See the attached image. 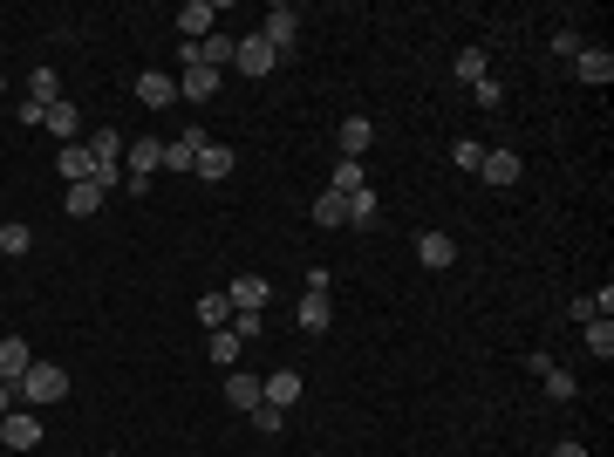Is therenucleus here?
Listing matches in <instances>:
<instances>
[{
    "instance_id": "f257e3e1",
    "label": "nucleus",
    "mask_w": 614,
    "mask_h": 457,
    "mask_svg": "<svg viewBox=\"0 0 614 457\" xmlns=\"http://www.w3.org/2000/svg\"><path fill=\"white\" fill-rule=\"evenodd\" d=\"M14 396H21V403H62V396H69V369H55V362H35L28 376L14 382Z\"/></svg>"
},
{
    "instance_id": "f03ea898",
    "label": "nucleus",
    "mask_w": 614,
    "mask_h": 457,
    "mask_svg": "<svg viewBox=\"0 0 614 457\" xmlns=\"http://www.w3.org/2000/svg\"><path fill=\"white\" fill-rule=\"evenodd\" d=\"M260 41H267L273 55H287V48L301 41V7H287V0H280V7H267V21H260Z\"/></svg>"
},
{
    "instance_id": "7ed1b4c3",
    "label": "nucleus",
    "mask_w": 614,
    "mask_h": 457,
    "mask_svg": "<svg viewBox=\"0 0 614 457\" xmlns=\"http://www.w3.org/2000/svg\"><path fill=\"white\" fill-rule=\"evenodd\" d=\"M0 444H7V451H35V444H41V417L14 403V410L0 417Z\"/></svg>"
},
{
    "instance_id": "20e7f679",
    "label": "nucleus",
    "mask_w": 614,
    "mask_h": 457,
    "mask_svg": "<svg viewBox=\"0 0 614 457\" xmlns=\"http://www.w3.org/2000/svg\"><path fill=\"white\" fill-rule=\"evenodd\" d=\"M526 369H533V376L546 382V396H553V403H574V396H580V382L567 376V369H560V362H553L546 348H539V355H526Z\"/></svg>"
},
{
    "instance_id": "39448f33",
    "label": "nucleus",
    "mask_w": 614,
    "mask_h": 457,
    "mask_svg": "<svg viewBox=\"0 0 614 457\" xmlns=\"http://www.w3.org/2000/svg\"><path fill=\"white\" fill-rule=\"evenodd\" d=\"M301 389H307L301 369H273V376H260V403H273V410H294V403H301Z\"/></svg>"
},
{
    "instance_id": "423d86ee",
    "label": "nucleus",
    "mask_w": 614,
    "mask_h": 457,
    "mask_svg": "<svg viewBox=\"0 0 614 457\" xmlns=\"http://www.w3.org/2000/svg\"><path fill=\"white\" fill-rule=\"evenodd\" d=\"M273 62H280V55H273L260 35H239V41H232V69H239V76H273Z\"/></svg>"
},
{
    "instance_id": "0eeeda50",
    "label": "nucleus",
    "mask_w": 614,
    "mask_h": 457,
    "mask_svg": "<svg viewBox=\"0 0 614 457\" xmlns=\"http://www.w3.org/2000/svg\"><path fill=\"white\" fill-rule=\"evenodd\" d=\"M226 301H232V314H267V301H273V287L260 280V273H239L226 287Z\"/></svg>"
},
{
    "instance_id": "6e6552de",
    "label": "nucleus",
    "mask_w": 614,
    "mask_h": 457,
    "mask_svg": "<svg viewBox=\"0 0 614 457\" xmlns=\"http://www.w3.org/2000/svg\"><path fill=\"white\" fill-rule=\"evenodd\" d=\"M41 130H55V151H62V144H82V110L62 96V103H48V110H41Z\"/></svg>"
},
{
    "instance_id": "1a4fd4ad",
    "label": "nucleus",
    "mask_w": 614,
    "mask_h": 457,
    "mask_svg": "<svg viewBox=\"0 0 614 457\" xmlns=\"http://www.w3.org/2000/svg\"><path fill=\"white\" fill-rule=\"evenodd\" d=\"M198 151H205V130H178L171 144H164V171H178V178H192V164H198Z\"/></svg>"
},
{
    "instance_id": "9d476101",
    "label": "nucleus",
    "mask_w": 614,
    "mask_h": 457,
    "mask_svg": "<svg viewBox=\"0 0 614 457\" xmlns=\"http://www.w3.org/2000/svg\"><path fill=\"white\" fill-rule=\"evenodd\" d=\"M478 178H485L492 191L519 185V178H526V157H519V151H485V164H478Z\"/></svg>"
},
{
    "instance_id": "9b49d317",
    "label": "nucleus",
    "mask_w": 614,
    "mask_h": 457,
    "mask_svg": "<svg viewBox=\"0 0 614 457\" xmlns=\"http://www.w3.org/2000/svg\"><path fill=\"white\" fill-rule=\"evenodd\" d=\"M178 35L185 41L219 35V7H212V0H185V7H178Z\"/></svg>"
},
{
    "instance_id": "f8f14e48",
    "label": "nucleus",
    "mask_w": 614,
    "mask_h": 457,
    "mask_svg": "<svg viewBox=\"0 0 614 457\" xmlns=\"http://www.w3.org/2000/svg\"><path fill=\"white\" fill-rule=\"evenodd\" d=\"M137 103H144V110H171V103H178V76L144 69V76H137Z\"/></svg>"
},
{
    "instance_id": "ddd939ff",
    "label": "nucleus",
    "mask_w": 614,
    "mask_h": 457,
    "mask_svg": "<svg viewBox=\"0 0 614 457\" xmlns=\"http://www.w3.org/2000/svg\"><path fill=\"white\" fill-rule=\"evenodd\" d=\"M574 82L608 89V82H614V55H608V48H580V55H574Z\"/></svg>"
},
{
    "instance_id": "4468645a",
    "label": "nucleus",
    "mask_w": 614,
    "mask_h": 457,
    "mask_svg": "<svg viewBox=\"0 0 614 457\" xmlns=\"http://www.w3.org/2000/svg\"><path fill=\"white\" fill-rule=\"evenodd\" d=\"M335 144H342V157H369V144H376V123L369 116H342V130H335Z\"/></svg>"
},
{
    "instance_id": "2eb2a0df",
    "label": "nucleus",
    "mask_w": 614,
    "mask_h": 457,
    "mask_svg": "<svg viewBox=\"0 0 614 457\" xmlns=\"http://www.w3.org/2000/svg\"><path fill=\"white\" fill-rule=\"evenodd\" d=\"M417 260L430 273H444L451 260H458V239H451V232H417Z\"/></svg>"
},
{
    "instance_id": "dca6fc26",
    "label": "nucleus",
    "mask_w": 614,
    "mask_h": 457,
    "mask_svg": "<svg viewBox=\"0 0 614 457\" xmlns=\"http://www.w3.org/2000/svg\"><path fill=\"white\" fill-rule=\"evenodd\" d=\"M28 369H35V348L21 342V335H7V342H0V382H21Z\"/></svg>"
},
{
    "instance_id": "f3484780",
    "label": "nucleus",
    "mask_w": 614,
    "mask_h": 457,
    "mask_svg": "<svg viewBox=\"0 0 614 457\" xmlns=\"http://www.w3.org/2000/svg\"><path fill=\"white\" fill-rule=\"evenodd\" d=\"M294 321H301L307 335H321V328L335 321V294H301V307H294Z\"/></svg>"
},
{
    "instance_id": "a211bd4d",
    "label": "nucleus",
    "mask_w": 614,
    "mask_h": 457,
    "mask_svg": "<svg viewBox=\"0 0 614 457\" xmlns=\"http://www.w3.org/2000/svg\"><path fill=\"white\" fill-rule=\"evenodd\" d=\"M226 403L246 417V410H260V376H246V369H226Z\"/></svg>"
},
{
    "instance_id": "6ab92c4d",
    "label": "nucleus",
    "mask_w": 614,
    "mask_h": 457,
    "mask_svg": "<svg viewBox=\"0 0 614 457\" xmlns=\"http://www.w3.org/2000/svg\"><path fill=\"white\" fill-rule=\"evenodd\" d=\"M219 96V69H185L178 76V103H212Z\"/></svg>"
},
{
    "instance_id": "aec40b11",
    "label": "nucleus",
    "mask_w": 614,
    "mask_h": 457,
    "mask_svg": "<svg viewBox=\"0 0 614 457\" xmlns=\"http://www.w3.org/2000/svg\"><path fill=\"white\" fill-rule=\"evenodd\" d=\"M55 171H62L69 185H82V178H96V157H89V144H62V151H55Z\"/></svg>"
},
{
    "instance_id": "412c9836",
    "label": "nucleus",
    "mask_w": 614,
    "mask_h": 457,
    "mask_svg": "<svg viewBox=\"0 0 614 457\" xmlns=\"http://www.w3.org/2000/svg\"><path fill=\"white\" fill-rule=\"evenodd\" d=\"M232 164H239V157H232L226 144H205V151H198V164H192V178L219 185V178H232Z\"/></svg>"
},
{
    "instance_id": "4be33fe9",
    "label": "nucleus",
    "mask_w": 614,
    "mask_h": 457,
    "mask_svg": "<svg viewBox=\"0 0 614 457\" xmlns=\"http://www.w3.org/2000/svg\"><path fill=\"white\" fill-rule=\"evenodd\" d=\"M485 69H492V55H485V48H458V62H451V76H458L464 89H478Z\"/></svg>"
},
{
    "instance_id": "5701e85b",
    "label": "nucleus",
    "mask_w": 614,
    "mask_h": 457,
    "mask_svg": "<svg viewBox=\"0 0 614 457\" xmlns=\"http://www.w3.org/2000/svg\"><path fill=\"white\" fill-rule=\"evenodd\" d=\"M62 205H69V219H89V212L103 205V185H96V178H82V185H69V198H62Z\"/></svg>"
},
{
    "instance_id": "b1692460",
    "label": "nucleus",
    "mask_w": 614,
    "mask_h": 457,
    "mask_svg": "<svg viewBox=\"0 0 614 457\" xmlns=\"http://www.w3.org/2000/svg\"><path fill=\"white\" fill-rule=\"evenodd\" d=\"M328 191H342V198H355V191H369V171H362L355 157H342V164H335V178H328Z\"/></svg>"
},
{
    "instance_id": "393cba45",
    "label": "nucleus",
    "mask_w": 614,
    "mask_h": 457,
    "mask_svg": "<svg viewBox=\"0 0 614 457\" xmlns=\"http://www.w3.org/2000/svg\"><path fill=\"white\" fill-rule=\"evenodd\" d=\"M314 226H328V232L348 226V198L342 191H321V198H314Z\"/></svg>"
},
{
    "instance_id": "a878e982",
    "label": "nucleus",
    "mask_w": 614,
    "mask_h": 457,
    "mask_svg": "<svg viewBox=\"0 0 614 457\" xmlns=\"http://www.w3.org/2000/svg\"><path fill=\"white\" fill-rule=\"evenodd\" d=\"M28 103H62V82H55V69H28Z\"/></svg>"
},
{
    "instance_id": "bb28decb",
    "label": "nucleus",
    "mask_w": 614,
    "mask_h": 457,
    "mask_svg": "<svg viewBox=\"0 0 614 457\" xmlns=\"http://www.w3.org/2000/svg\"><path fill=\"white\" fill-rule=\"evenodd\" d=\"M239 355H246V342H239L232 328H212V362H219V369H239Z\"/></svg>"
},
{
    "instance_id": "cd10ccee",
    "label": "nucleus",
    "mask_w": 614,
    "mask_h": 457,
    "mask_svg": "<svg viewBox=\"0 0 614 457\" xmlns=\"http://www.w3.org/2000/svg\"><path fill=\"white\" fill-rule=\"evenodd\" d=\"M198 321L205 328H232V301L226 294H198Z\"/></svg>"
},
{
    "instance_id": "c85d7f7f",
    "label": "nucleus",
    "mask_w": 614,
    "mask_h": 457,
    "mask_svg": "<svg viewBox=\"0 0 614 457\" xmlns=\"http://www.w3.org/2000/svg\"><path fill=\"white\" fill-rule=\"evenodd\" d=\"M28 246H35V232L21 226V219H7V226H0V253H7V260H21Z\"/></svg>"
},
{
    "instance_id": "c756f323",
    "label": "nucleus",
    "mask_w": 614,
    "mask_h": 457,
    "mask_svg": "<svg viewBox=\"0 0 614 457\" xmlns=\"http://www.w3.org/2000/svg\"><path fill=\"white\" fill-rule=\"evenodd\" d=\"M587 355H601V362L614 355V321H587Z\"/></svg>"
},
{
    "instance_id": "7c9ffc66",
    "label": "nucleus",
    "mask_w": 614,
    "mask_h": 457,
    "mask_svg": "<svg viewBox=\"0 0 614 457\" xmlns=\"http://www.w3.org/2000/svg\"><path fill=\"white\" fill-rule=\"evenodd\" d=\"M246 417H253V430H260V437H280V430H287V410H273V403L246 410Z\"/></svg>"
},
{
    "instance_id": "2f4dec72",
    "label": "nucleus",
    "mask_w": 614,
    "mask_h": 457,
    "mask_svg": "<svg viewBox=\"0 0 614 457\" xmlns=\"http://www.w3.org/2000/svg\"><path fill=\"white\" fill-rule=\"evenodd\" d=\"M348 226H376V191H355V198H348Z\"/></svg>"
},
{
    "instance_id": "473e14b6",
    "label": "nucleus",
    "mask_w": 614,
    "mask_h": 457,
    "mask_svg": "<svg viewBox=\"0 0 614 457\" xmlns=\"http://www.w3.org/2000/svg\"><path fill=\"white\" fill-rule=\"evenodd\" d=\"M260 328H267V314H232V335H239V342H260Z\"/></svg>"
},
{
    "instance_id": "72a5a7b5",
    "label": "nucleus",
    "mask_w": 614,
    "mask_h": 457,
    "mask_svg": "<svg viewBox=\"0 0 614 457\" xmlns=\"http://www.w3.org/2000/svg\"><path fill=\"white\" fill-rule=\"evenodd\" d=\"M580 48H587V41H580V28H560V35H553V55H560V62H574Z\"/></svg>"
},
{
    "instance_id": "f704fd0d",
    "label": "nucleus",
    "mask_w": 614,
    "mask_h": 457,
    "mask_svg": "<svg viewBox=\"0 0 614 457\" xmlns=\"http://www.w3.org/2000/svg\"><path fill=\"white\" fill-rule=\"evenodd\" d=\"M451 164H458V171H478V164H485V144H471V137H464L458 151H451Z\"/></svg>"
},
{
    "instance_id": "c9c22d12",
    "label": "nucleus",
    "mask_w": 614,
    "mask_h": 457,
    "mask_svg": "<svg viewBox=\"0 0 614 457\" xmlns=\"http://www.w3.org/2000/svg\"><path fill=\"white\" fill-rule=\"evenodd\" d=\"M471 96H478V110H499V103H505V89H499V82H492V76L478 82V89H471Z\"/></svg>"
},
{
    "instance_id": "e433bc0d",
    "label": "nucleus",
    "mask_w": 614,
    "mask_h": 457,
    "mask_svg": "<svg viewBox=\"0 0 614 457\" xmlns=\"http://www.w3.org/2000/svg\"><path fill=\"white\" fill-rule=\"evenodd\" d=\"M553 457H587V444H580V437H560V444H553Z\"/></svg>"
},
{
    "instance_id": "4c0bfd02",
    "label": "nucleus",
    "mask_w": 614,
    "mask_h": 457,
    "mask_svg": "<svg viewBox=\"0 0 614 457\" xmlns=\"http://www.w3.org/2000/svg\"><path fill=\"white\" fill-rule=\"evenodd\" d=\"M14 403H21V396H14V382H0V417H7Z\"/></svg>"
},
{
    "instance_id": "58836bf2",
    "label": "nucleus",
    "mask_w": 614,
    "mask_h": 457,
    "mask_svg": "<svg viewBox=\"0 0 614 457\" xmlns=\"http://www.w3.org/2000/svg\"><path fill=\"white\" fill-rule=\"evenodd\" d=\"M0 116H7V103H0Z\"/></svg>"
}]
</instances>
